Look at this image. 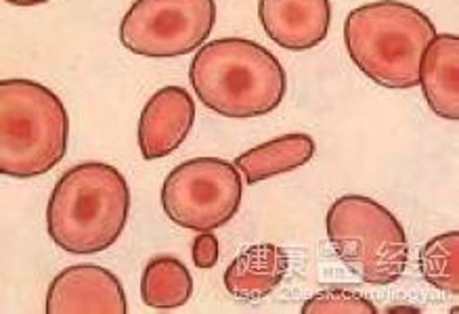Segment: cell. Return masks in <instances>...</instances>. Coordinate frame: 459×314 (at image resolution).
Returning a JSON list of instances; mask_svg holds the SVG:
<instances>
[{"instance_id": "6da1fadb", "label": "cell", "mask_w": 459, "mask_h": 314, "mask_svg": "<svg viewBox=\"0 0 459 314\" xmlns=\"http://www.w3.org/2000/svg\"><path fill=\"white\" fill-rule=\"evenodd\" d=\"M189 82L200 101L231 120L266 115L281 105L288 73L281 61L258 42L221 38L197 48Z\"/></svg>"}, {"instance_id": "7a4b0ae2", "label": "cell", "mask_w": 459, "mask_h": 314, "mask_svg": "<svg viewBox=\"0 0 459 314\" xmlns=\"http://www.w3.org/2000/svg\"><path fill=\"white\" fill-rule=\"evenodd\" d=\"M130 214V187L103 162L74 165L55 184L47 203V231L67 254L89 256L120 239Z\"/></svg>"}, {"instance_id": "3957f363", "label": "cell", "mask_w": 459, "mask_h": 314, "mask_svg": "<svg viewBox=\"0 0 459 314\" xmlns=\"http://www.w3.org/2000/svg\"><path fill=\"white\" fill-rule=\"evenodd\" d=\"M434 23L413 4L376 0L352 9L344 21V45L352 64L384 89H413Z\"/></svg>"}, {"instance_id": "277c9868", "label": "cell", "mask_w": 459, "mask_h": 314, "mask_svg": "<svg viewBox=\"0 0 459 314\" xmlns=\"http://www.w3.org/2000/svg\"><path fill=\"white\" fill-rule=\"evenodd\" d=\"M70 115L45 84L26 78L0 82V172L34 178L51 172L67 153Z\"/></svg>"}, {"instance_id": "5b68a950", "label": "cell", "mask_w": 459, "mask_h": 314, "mask_svg": "<svg viewBox=\"0 0 459 314\" xmlns=\"http://www.w3.org/2000/svg\"><path fill=\"white\" fill-rule=\"evenodd\" d=\"M325 225L340 260L368 285H393L405 273V229L382 203L365 195H342L332 203Z\"/></svg>"}, {"instance_id": "8992f818", "label": "cell", "mask_w": 459, "mask_h": 314, "mask_svg": "<svg viewBox=\"0 0 459 314\" xmlns=\"http://www.w3.org/2000/svg\"><path fill=\"white\" fill-rule=\"evenodd\" d=\"M244 197L235 164L221 157L183 162L162 184L164 214L181 229L214 231L231 223Z\"/></svg>"}, {"instance_id": "52a82bcc", "label": "cell", "mask_w": 459, "mask_h": 314, "mask_svg": "<svg viewBox=\"0 0 459 314\" xmlns=\"http://www.w3.org/2000/svg\"><path fill=\"white\" fill-rule=\"evenodd\" d=\"M214 23V0H134L120 23V40L141 57H181L204 47Z\"/></svg>"}, {"instance_id": "ba28073f", "label": "cell", "mask_w": 459, "mask_h": 314, "mask_svg": "<svg viewBox=\"0 0 459 314\" xmlns=\"http://www.w3.org/2000/svg\"><path fill=\"white\" fill-rule=\"evenodd\" d=\"M48 314H126V293L111 270L97 264L64 268L47 292Z\"/></svg>"}, {"instance_id": "9c48e42d", "label": "cell", "mask_w": 459, "mask_h": 314, "mask_svg": "<svg viewBox=\"0 0 459 314\" xmlns=\"http://www.w3.org/2000/svg\"><path fill=\"white\" fill-rule=\"evenodd\" d=\"M195 124V101L183 86H164L143 107L139 149L143 159H162L175 153Z\"/></svg>"}, {"instance_id": "30bf717a", "label": "cell", "mask_w": 459, "mask_h": 314, "mask_svg": "<svg viewBox=\"0 0 459 314\" xmlns=\"http://www.w3.org/2000/svg\"><path fill=\"white\" fill-rule=\"evenodd\" d=\"M258 20L264 34L285 51H311L330 34V0H260Z\"/></svg>"}, {"instance_id": "8fae6325", "label": "cell", "mask_w": 459, "mask_h": 314, "mask_svg": "<svg viewBox=\"0 0 459 314\" xmlns=\"http://www.w3.org/2000/svg\"><path fill=\"white\" fill-rule=\"evenodd\" d=\"M420 86L438 118L459 120V38L455 34H437L426 47Z\"/></svg>"}, {"instance_id": "7c38bea8", "label": "cell", "mask_w": 459, "mask_h": 314, "mask_svg": "<svg viewBox=\"0 0 459 314\" xmlns=\"http://www.w3.org/2000/svg\"><path fill=\"white\" fill-rule=\"evenodd\" d=\"M288 251L275 243H258L241 251L222 276L225 289L235 300L260 301L283 281L288 273Z\"/></svg>"}, {"instance_id": "4fadbf2b", "label": "cell", "mask_w": 459, "mask_h": 314, "mask_svg": "<svg viewBox=\"0 0 459 314\" xmlns=\"http://www.w3.org/2000/svg\"><path fill=\"white\" fill-rule=\"evenodd\" d=\"M315 151H317V145L311 134L290 132L241 153L235 159V168L244 174L247 184H256L302 168L311 162Z\"/></svg>"}, {"instance_id": "5bb4252c", "label": "cell", "mask_w": 459, "mask_h": 314, "mask_svg": "<svg viewBox=\"0 0 459 314\" xmlns=\"http://www.w3.org/2000/svg\"><path fill=\"white\" fill-rule=\"evenodd\" d=\"M194 295V276L175 256H158L147 262L141 276V298L158 310L185 306Z\"/></svg>"}, {"instance_id": "9a60e30c", "label": "cell", "mask_w": 459, "mask_h": 314, "mask_svg": "<svg viewBox=\"0 0 459 314\" xmlns=\"http://www.w3.org/2000/svg\"><path fill=\"white\" fill-rule=\"evenodd\" d=\"M420 273L432 287L459 293V233H443L420 251Z\"/></svg>"}, {"instance_id": "2e32d148", "label": "cell", "mask_w": 459, "mask_h": 314, "mask_svg": "<svg viewBox=\"0 0 459 314\" xmlns=\"http://www.w3.org/2000/svg\"><path fill=\"white\" fill-rule=\"evenodd\" d=\"M304 314H377V308L363 293L332 287L315 293L302 306Z\"/></svg>"}, {"instance_id": "e0dca14e", "label": "cell", "mask_w": 459, "mask_h": 314, "mask_svg": "<svg viewBox=\"0 0 459 314\" xmlns=\"http://www.w3.org/2000/svg\"><path fill=\"white\" fill-rule=\"evenodd\" d=\"M194 262L202 270L216 267V262H219V239L212 235V231H202V235L195 237Z\"/></svg>"}, {"instance_id": "ac0fdd59", "label": "cell", "mask_w": 459, "mask_h": 314, "mask_svg": "<svg viewBox=\"0 0 459 314\" xmlns=\"http://www.w3.org/2000/svg\"><path fill=\"white\" fill-rule=\"evenodd\" d=\"M4 3L15 4V7H36V4H47L51 0H4Z\"/></svg>"}]
</instances>
